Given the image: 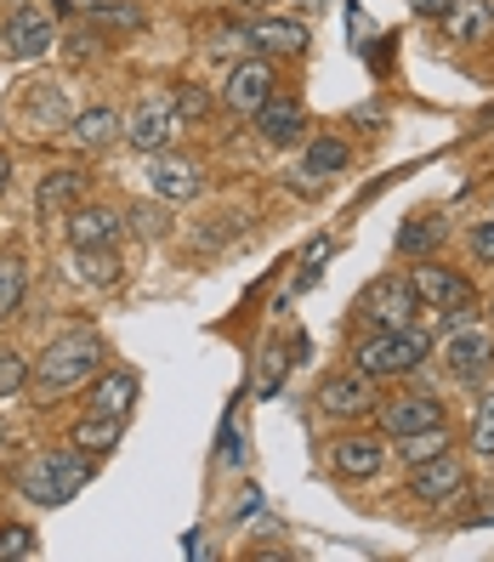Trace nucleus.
I'll return each mask as SVG.
<instances>
[{
  "label": "nucleus",
  "mask_w": 494,
  "mask_h": 562,
  "mask_svg": "<svg viewBox=\"0 0 494 562\" xmlns=\"http://www.w3.org/2000/svg\"><path fill=\"white\" fill-rule=\"evenodd\" d=\"M426 352H433V341H426V329H415V324H404V329H375V341H364V347L352 352V370L370 375V381H381V375H409V370H420V363H426Z\"/></svg>",
  "instance_id": "obj_1"
},
{
  "label": "nucleus",
  "mask_w": 494,
  "mask_h": 562,
  "mask_svg": "<svg viewBox=\"0 0 494 562\" xmlns=\"http://www.w3.org/2000/svg\"><path fill=\"white\" fill-rule=\"evenodd\" d=\"M86 477H91V454L69 449V454H46L35 467H23L18 488H23V501H35V506H63L69 494L86 488Z\"/></svg>",
  "instance_id": "obj_2"
},
{
  "label": "nucleus",
  "mask_w": 494,
  "mask_h": 562,
  "mask_svg": "<svg viewBox=\"0 0 494 562\" xmlns=\"http://www.w3.org/2000/svg\"><path fill=\"white\" fill-rule=\"evenodd\" d=\"M97 363H103V341L86 336V329H75V336H57L41 363H35V386L41 392H69L75 381H86Z\"/></svg>",
  "instance_id": "obj_3"
},
{
  "label": "nucleus",
  "mask_w": 494,
  "mask_h": 562,
  "mask_svg": "<svg viewBox=\"0 0 494 562\" xmlns=\"http://www.w3.org/2000/svg\"><path fill=\"white\" fill-rule=\"evenodd\" d=\"M358 313H364L375 329H404V324L420 313L415 279H409V273H381L364 295H358Z\"/></svg>",
  "instance_id": "obj_4"
},
{
  "label": "nucleus",
  "mask_w": 494,
  "mask_h": 562,
  "mask_svg": "<svg viewBox=\"0 0 494 562\" xmlns=\"http://www.w3.org/2000/svg\"><path fill=\"white\" fill-rule=\"evenodd\" d=\"M409 279H415L420 302H433V307H444V313H467V307H472V284L460 279V273H449V268H438V261H420Z\"/></svg>",
  "instance_id": "obj_5"
},
{
  "label": "nucleus",
  "mask_w": 494,
  "mask_h": 562,
  "mask_svg": "<svg viewBox=\"0 0 494 562\" xmlns=\"http://www.w3.org/2000/svg\"><path fill=\"white\" fill-rule=\"evenodd\" d=\"M467 488V472H460V460L454 454H433V460H420V467H409V494L426 506H438L449 501V494Z\"/></svg>",
  "instance_id": "obj_6"
},
{
  "label": "nucleus",
  "mask_w": 494,
  "mask_h": 562,
  "mask_svg": "<svg viewBox=\"0 0 494 562\" xmlns=\"http://www.w3.org/2000/svg\"><path fill=\"white\" fill-rule=\"evenodd\" d=\"M444 363H449L454 381H478V375H489V363H494V341L483 336V329L460 324L454 336L444 341Z\"/></svg>",
  "instance_id": "obj_7"
},
{
  "label": "nucleus",
  "mask_w": 494,
  "mask_h": 562,
  "mask_svg": "<svg viewBox=\"0 0 494 562\" xmlns=\"http://www.w3.org/2000/svg\"><path fill=\"white\" fill-rule=\"evenodd\" d=\"M177 125H182V120H177L171 103H143L137 120L125 125V143L137 148V154H165V143L177 137Z\"/></svg>",
  "instance_id": "obj_8"
},
{
  "label": "nucleus",
  "mask_w": 494,
  "mask_h": 562,
  "mask_svg": "<svg viewBox=\"0 0 494 562\" xmlns=\"http://www.w3.org/2000/svg\"><path fill=\"white\" fill-rule=\"evenodd\" d=\"M256 131H261L268 143L284 148V143H295V137L307 131V109L295 103V97H284V91H268V103L256 109Z\"/></svg>",
  "instance_id": "obj_9"
},
{
  "label": "nucleus",
  "mask_w": 494,
  "mask_h": 562,
  "mask_svg": "<svg viewBox=\"0 0 494 562\" xmlns=\"http://www.w3.org/2000/svg\"><path fill=\"white\" fill-rule=\"evenodd\" d=\"M318 404H324L329 415H341V420L381 409V398H375L370 375H336V381H324V386H318Z\"/></svg>",
  "instance_id": "obj_10"
},
{
  "label": "nucleus",
  "mask_w": 494,
  "mask_h": 562,
  "mask_svg": "<svg viewBox=\"0 0 494 562\" xmlns=\"http://www.w3.org/2000/svg\"><path fill=\"white\" fill-rule=\"evenodd\" d=\"M268 91H273V63H239V69H227V109H239V114H256L261 103H268Z\"/></svg>",
  "instance_id": "obj_11"
},
{
  "label": "nucleus",
  "mask_w": 494,
  "mask_h": 562,
  "mask_svg": "<svg viewBox=\"0 0 494 562\" xmlns=\"http://www.w3.org/2000/svg\"><path fill=\"white\" fill-rule=\"evenodd\" d=\"M381 426L392 438H409V432H426V426H444V404L438 398H392V404H381Z\"/></svg>",
  "instance_id": "obj_12"
},
{
  "label": "nucleus",
  "mask_w": 494,
  "mask_h": 562,
  "mask_svg": "<svg viewBox=\"0 0 494 562\" xmlns=\"http://www.w3.org/2000/svg\"><path fill=\"white\" fill-rule=\"evenodd\" d=\"M148 188L159 193V200H193L200 193V165L193 159H165V154H154V171H148Z\"/></svg>",
  "instance_id": "obj_13"
},
{
  "label": "nucleus",
  "mask_w": 494,
  "mask_h": 562,
  "mask_svg": "<svg viewBox=\"0 0 494 562\" xmlns=\"http://www.w3.org/2000/svg\"><path fill=\"white\" fill-rule=\"evenodd\" d=\"M381 454H386V443L381 438H341L336 449H329V467H336L341 477H375L381 472Z\"/></svg>",
  "instance_id": "obj_14"
},
{
  "label": "nucleus",
  "mask_w": 494,
  "mask_h": 562,
  "mask_svg": "<svg viewBox=\"0 0 494 562\" xmlns=\"http://www.w3.org/2000/svg\"><path fill=\"white\" fill-rule=\"evenodd\" d=\"M114 234H120V222H114V211H103V205H80V211L69 216V245H75V250H109Z\"/></svg>",
  "instance_id": "obj_15"
},
{
  "label": "nucleus",
  "mask_w": 494,
  "mask_h": 562,
  "mask_svg": "<svg viewBox=\"0 0 494 562\" xmlns=\"http://www.w3.org/2000/svg\"><path fill=\"white\" fill-rule=\"evenodd\" d=\"M489 23H494L489 0H454V7L444 12V35H449L454 46H472V41L489 35Z\"/></svg>",
  "instance_id": "obj_16"
},
{
  "label": "nucleus",
  "mask_w": 494,
  "mask_h": 562,
  "mask_svg": "<svg viewBox=\"0 0 494 562\" xmlns=\"http://www.w3.org/2000/svg\"><path fill=\"white\" fill-rule=\"evenodd\" d=\"M52 41H57V35H52V18L29 12V7L7 23V46H12V57H41Z\"/></svg>",
  "instance_id": "obj_17"
},
{
  "label": "nucleus",
  "mask_w": 494,
  "mask_h": 562,
  "mask_svg": "<svg viewBox=\"0 0 494 562\" xmlns=\"http://www.w3.org/2000/svg\"><path fill=\"white\" fill-rule=\"evenodd\" d=\"M131 404H137V375L131 370H114L91 386V409L97 415H131Z\"/></svg>",
  "instance_id": "obj_18"
},
{
  "label": "nucleus",
  "mask_w": 494,
  "mask_h": 562,
  "mask_svg": "<svg viewBox=\"0 0 494 562\" xmlns=\"http://www.w3.org/2000/svg\"><path fill=\"white\" fill-rule=\"evenodd\" d=\"M250 46H261V52H307V29L290 23V18H261L250 29Z\"/></svg>",
  "instance_id": "obj_19"
},
{
  "label": "nucleus",
  "mask_w": 494,
  "mask_h": 562,
  "mask_svg": "<svg viewBox=\"0 0 494 562\" xmlns=\"http://www.w3.org/2000/svg\"><path fill=\"white\" fill-rule=\"evenodd\" d=\"M120 432H125V415H97V409H91V415L75 426V432H69V443L86 449V454H97V449H114Z\"/></svg>",
  "instance_id": "obj_20"
},
{
  "label": "nucleus",
  "mask_w": 494,
  "mask_h": 562,
  "mask_svg": "<svg viewBox=\"0 0 494 562\" xmlns=\"http://www.w3.org/2000/svg\"><path fill=\"white\" fill-rule=\"evenodd\" d=\"M114 131H120V114H114V109H86V114H75V143H80V148H109Z\"/></svg>",
  "instance_id": "obj_21"
},
{
  "label": "nucleus",
  "mask_w": 494,
  "mask_h": 562,
  "mask_svg": "<svg viewBox=\"0 0 494 562\" xmlns=\"http://www.w3.org/2000/svg\"><path fill=\"white\" fill-rule=\"evenodd\" d=\"M80 193H86V177L80 171H52V177H41L35 200H41V211H63V205H75Z\"/></svg>",
  "instance_id": "obj_22"
},
{
  "label": "nucleus",
  "mask_w": 494,
  "mask_h": 562,
  "mask_svg": "<svg viewBox=\"0 0 494 562\" xmlns=\"http://www.w3.org/2000/svg\"><path fill=\"white\" fill-rule=\"evenodd\" d=\"M86 23L91 29H143V7L137 0H103V7H86Z\"/></svg>",
  "instance_id": "obj_23"
},
{
  "label": "nucleus",
  "mask_w": 494,
  "mask_h": 562,
  "mask_svg": "<svg viewBox=\"0 0 494 562\" xmlns=\"http://www.w3.org/2000/svg\"><path fill=\"white\" fill-rule=\"evenodd\" d=\"M449 443H444V426H426V432H409V438H398V454H404V467H420V460H433V454H444Z\"/></svg>",
  "instance_id": "obj_24"
},
{
  "label": "nucleus",
  "mask_w": 494,
  "mask_h": 562,
  "mask_svg": "<svg viewBox=\"0 0 494 562\" xmlns=\"http://www.w3.org/2000/svg\"><path fill=\"white\" fill-rule=\"evenodd\" d=\"M352 154H347V143H336V137H318L313 148H307V171L313 177H329V171H341Z\"/></svg>",
  "instance_id": "obj_25"
},
{
  "label": "nucleus",
  "mask_w": 494,
  "mask_h": 562,
  "mask_svg": "<svg viewBox=\"0 0 494 562\" xmlns=\"http://www.w3.org/2000/svg\"><path fill=\"white\" fill-rule=\"evenodd\" d=\"M23 307V261L0 256V318Z\"/></svg>",
  "instance_id": "obj_26"
},
{
  "label": "nucleus",
  "mask_w": 494,
  "mask_h": 562,
  "mask_svg": "<svg viewBox=\"0 0 494 562\" xmlns=\"http://www.w3.org/2000/svg\"><path fill=\"white\" fill-rule=\"evenodd\" d=\"M23 386H29V363L18 352H0V398H18Z\"/></svg>",
  "instance_id": "obj_27"
},
{
  "label": "nucleus",
  "mask_w": 494,
  "mask_h": 562,
  "mask_svg": "<svg viewBox=\"0 0 494 562\" xmlns=\"http://www.w3.org/2000/svg\"><path fill=\"white\" fill-rule=\"evenodd\" d=\"M80 273L97 279V284H114V279H120V261H114L109 250H80Z\"/></svg>",
  "instance_id": "obj_28"
},
{
  "label": "nucleus",
  "mask_w": 494,
  "mask_h": 562,
  "mask_svg": "<svg viewBox=\"0 0 494 562\" xmlns=\"http://www.w3.org/2000/svg\"><path fill=\"white\" fill-rule=\"evenodd\" d=\"M472 449H478V454H494V392L478 404V420H472Z\"/></svg>",
  "instance_id": "obj_29"
},
{
  "label": "nucleus",
  "mask_w": 494,
  "mask_h": 562,
  "mask_svg": "<svg viewBox=\"0 0 494 562\" xmlns=\"http://www.w3.org/2000/svg\"><path fill=\"white\" fill-rule=\"evenodd\" d=\"M0 557H35V528H23V522L0 528Z\"/></svg>",
  "instance_id": "obj_30"
},
{
  "label": "nucleus",
  "mask_w": 494,
  "mask_h": 562,
  "mask_svg": "<svg viewBox=\"0 0 494 562\" xmlns=\"http://www.w3.org/2000/svg\"><path fill=\"white\" fill-rule=\"evenodd\" d=\"M171 109H177V120H205V114H211V97H205L200 86H182Z\"/></svg>",
  "instance_id": "obj_31"
},
{
  "label": "nucleus",
  "mask_w": 494,
  "mask_h": 562,
  "mask_svg": "<svg viewBox=\"0 0 494 562\" xmlns=\"http://www.w3.org/2000/svg\"><path fill=\"white\" fill-rule=\"evenodd\" d=\"M438 234H444L438 222H415V227H404V234H398V250H415V256H420V250L438 245Z\"/></svg>",
  "instance_id": "obj_32"
},
{
  "label": "nucleus",
  "mask_w": 494,
  "mask_h": 562,
  "mask_svg": "<svg viewBox=\"0 0 494 562\" xmlns=\"http://www.w3.org/2000/svg\"><path fill=\"white\" fill-rule=\"evenodd\" d=\"M472 250H478L483 261H494V222H478V227H472Z\"/></svg>",
  "instance_id": "obj_33"
},
{
  "label": "nucleus",
  "mask_w": 494,
  "mask_h": 562,
  "mask_svg": "<svg viewBox=\"0 0 494 562\" xmlns=\"http://www.w3.org/2000/svg\"><path fill=\"white\" fill-rule=\"evenodd\" d=\"M454 7V0H409V12H420V18H444Z\"/></svg>",
  "instance_id": "obj_34"
},
{
  "label": "nucleus",
  "mask_w": 494,
  "mask_h": 562,
  "mask_svg": "<svg viewBox=\"0 0 494 562\" xmlns=\"http://www.w3.org/2000/svg\"><path fill=\"white\" fill-rule=\"evenodd\" d=\"M131 227H143V234H159V216H154V211H131Z\"/></svg>",
  "instance_id": "obj_35"
},
{
  "label": "nucleus",
  "mask_w": 494,
  "mask_h": 562,
  "mask_svg": "<svg viewBox=\"0 0 494 562\" xmlns=\"http://www.w3.org/2000/svg\"><path fill=\"white\" fill-rule=\"evenodd\" d=\"M7 182H12V159L0 154V193H7Z\"/></svg>",
  "instance_id": "obj_36"
},
{
  "label": "nucleus",
  "mask_w": 494,
  "mask_h": 562,
  "mask_svg": "<svg viewBox=\"0 0 494 562\" xmlns=\"http://www.w3.org/2000/svg\"><path fill=\"white\" fill-rule=\"evenodd\" d=\"M245 7H261V0H245Z\"/></svg>",
  "instance_id": "obj_37"
},
{
  "label": "nucleus",
  "mask_w": 494,
  "mask_h": 562,
  "mask_svg": "<svg viewBox=\"0 0 494 562\" xmlns=\"http://www.w3.org/2000/svg\"><path fill=\"white\" fill-rule=\"evenodd\" d=\"M18 7H29V0H18Z\"/></svg>",
  "instance_id": "obj_38"
},
{
  "label": "nucleus",
  "mask_w": 494,
  "mask_h": 562,
  "mask_svg": "<svg viewBox=\"0 0 494 562\" xmlns=\"http://www.w3.org/2000/svg\"><path fill=\"white\" fill-rule=\"evenodd\" d=\"M307 7H313V0H307Z\"/></svg>",
  "instance_id": "obj_39"
},
{
  "label": "nucleus",
  "mask_w": 494,
  "mask_h": 562,
  "mask_svg": "<svg viewBox=\"0 0 494 562\" xmlns=\"http://www.w3.org/2000/svg\"><path fill=\"white\" fill-rule=\"evenodd\" d=\"M0 41H7V35H0Z\"/></svg>",
  "instance_id": "obj_40"
}]
</instances>
